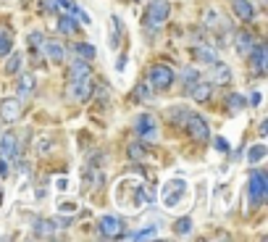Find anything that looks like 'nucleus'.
Here are the masks:
<instances>
[{
  "label": "nucleus",
  "mask_w": 268,
  "mask_h": 242,
  "mask_svg": "<svg viewBox=\"0 0 268 242\" xmlns=\"http://www.w3.org/2000/svg\"><path fill=\"white\" fill-rule=\"evenodd\" d=\"M77 26H79V21H77L74 16H61V18H58V32L66 34V37L77 34Z\"/></svg>",
  "instance_id": "18"
},
{
  "label": "nucleus",
  "mask_w": 268,
  "mask_h": 242,
  "mask_svg": "<svg viewBox=\"0 0 268 242\" xmlns=\"http://www.w3.org/2000/svg\"><path fill=\"white\" fill-rule=\"evenodd\" d=\"M42 42H45L42 32H32L29 34V45H32V48H42Z\"/></svg>",
  "instance_id": "34"
},
{
  "label": "nucleus",
  "mask_w": 268,
  "mask_h": 242,
  "mask_svg": "<svg viewBox=\"0 0 268 242\" xmlns=\"http://www.w3.org/2000/svg\"><path fill=\"white\" fill-rule=\"evenodd\" d=\"M110 26H113V32H110V45H118V32H124V26H121V21H118V16H110Z\"/></svg>",
  "instance_id": "29"
},
{
  "label": "nucleus",
  "mask_w": 268,
  "mask_h": 242,
  "mask_svg": "<svg viewBox=\"0 0 268 242\" xmlns=\"http://www.w3.org/2000/svg\"><path fill=\"white\" fill-rule=\"evenodd\" d=\"M0 158L5 161H18V137L16 132H5L0 139Z\"/></svg>",
  "instance_id": "8"
},
{
  "label": "nucleus",
  "mask_w": 268,
  "mask_h": 242,
  "mask_svg": "<svg viewBox=\"0 0 268 242\" xmlns=\"http://www.w3.org/2000/svg\"><path fill=\"white\" fill-rule=\"evenodd\" d=\"M21 114V103H18V98H5L3 103H0V119L5 121V124H13Z\"/></svg>",
  "instance_id": "11"
},
{
  "label": "nucleus",
  "mask_w": 268,
  "mask_h": 242,
  "mask_svg": "<svg viewBox=\"0 0 268 242\" xmlns=\"http://www.w3.org/2000/svg\"><path fill=\"white\" fill-rule=\"evenodd\" d=\"M184 190H187V184H184L181 179H174V182H169L163 187V206H169V208H174L177 203L184 198Z\"/></svg>",
  "instance_id": "7"
},
{
  "label": "nucleus",
  "mask_w": 268,
  "mask_h": 242,
  "mask_svg": "<svg viewBox=\"0 0 268 242\" xmlns=\"http://www.w3.org/2000/svg\"><path fill=\"white\" fill-rule=\"evenodd\" d=\"M32 87H34V79L26 74V77H21V82H18V92L26 98V95H32Z\"/></svg>",
  "instance_id": "30"
},
{
  "label": "nucleus",
  "mask_w": 268,
  "mask_h": 242,
  "mask_svg": "<svg viewBox=\"0 0 268 242\" xmlns=\"http://www.w3.org/2000/svg\"><path fill=\"white\" fill-rule=\"evenodd\" d=\"M210 92H213V85H210V82H195V85L189 87V95H192V100H195V103H205V100L210 98Z\"/></svg>",
  "instance_id": "13"
},
{
  "label": "nucleus",
  "mask_w": 268,
  "mask_h": 242,
  "mask_svg": "<svg viewBox=\"0 0 268 242\" xmlns=\"http://www.w3.org/2000/svg\"><path fill=\"white\" fill-rule=\"evenodd\" d=\"M0 200H3V190H0Z\"/></svg>",
  "instance_id": "43"
},
{
  "label": "nucleus",
  "mask_w": 268,
  "mask_h": 242,
  "mask_svg": "<svg viewBox=\"0 0 268 242\" xmlns=\"http://www.w3.org/2000/svg\"><path fill=\"white\" fill-rule=\"evenodd\" d=\"M92 92H95V79H92V74L71 82V98L77 100V103H87L92 98Z\"/></svg>",
  "instance_id": "5"
},
{
  "label": "nucleus",
  "mask_w": 268,
  "mask_h": 242,
  "mask_svg": "<svg viewBox=\"0 0 268 242\" xmlns=\"http://www.w3.org/2000/svg\"><path fill=\"white\" fill-rule=\"evenodd\" d=\"M100 235H103L105 240L121 237L124 235V221L116 219V216H103L100 219Z\"/></svg>",
  "instance_id": "9"
},
{
  "label": "nucleus",
  "mask_w": 268,
  "mask_h": 242,
  "mask_svg": "<svg viewBox=\"0 0 268 242\" xmlns=\"http://www.w3.org/2000/svg\"><path fill=\"white\" fill-rule=\"evenodd\" d=\"M87 74H92V71H89V63H87L85 58H77V61L71 63V69H69V79L74 82V79L87 77Z\"/></svg>",
  "instance_id": "17"
},
{
  "label": "nucleus",
  "mask_w": 268,
  "mask_h": 242,
  "mask_svg": "<svg viewBox=\"0 0 268 242\" xmlns=\"http://www.w3.org/2000/svg\"><path fill=\"white\" fill-rule=\"evenodd\" d=\"M258 40H255V34L253 32H247V29H242V32H237V53L242 55V58H247V53L253 50V45H255Z\"/></svg>",
  "instance_id": "12"
},
{
  "label": "nucleus",
  "mask_w": 268,
  "mask_h": 242,
  "mask_svg": "<svg viewBox=\"0 0 268 242\" xmlns=\"http://www.w3.org/2000/svg\"><path fill=\"white\" fill-rule=\"evenodd\" d=\"M0 176H3V179H5V176H11V166H8L5 158H0Z\"/></svg>",
  "instance_id": "39"
},
{
  "label": "nucleus",
  "mask_w": 268,
  "mask_h": 242,
  "mask_svg": "<svg viewBox=\"0 0 268 242\" xmlns=\"http://www.w3.org/2000/svg\"><path fill=\"white\" fill-rule=\"evenodd\" d=\"M232 8H234V13L239 21H253V16H255V8L250 0H232Z\"/></svg>",
  "instance_id": "14"
},
{
  "label": "nucleus",
  "mask_w": 268,
  "mask_h": 242,
  "mask_svg": "<svg viewBox=\"0 0 268 242\" xmlns=\"http://www.w3.org/2000/svg\"><path fill=\"white\" fill-rule=\"evenodd\" d=\"M155 126H158V121H155L153 114H140L134 119V132L140 137H153L155 134Z\"/></svg>",
  "instance_id": "10"
},
{
  "label": "nucleus",
  "mask_w": 268,
  "mask_h": 242,
  "mask_svg": "<svg viewBox=\"0 0 268 242\" xmlns=\"http://www.w3.org/2000/svg\"><path fill=\"white\" fill-rule=\"evenodd\" d=\"M250 103H253V106L261 103V92H253V95H250Z\"/></svg>",
  "instance_id": "42"
},
{
  "label": "nucleus",
  "mask_w": 268,
  "mask_h": 242,
  "mask_svg": "<svg viewBox=\"0 0 268 242\" xmlns=\"http://www.w3.org/2000/svg\"><path fill=\"white\" fill-rule=\"evenodd\" d=\"M145 155H147L145 145H140V142H132V145H129V158H132V161H142Z\"/></svg>",
  "instance_id": "27"
},
{
  "label": "nucleus",
  "mask_w": 268,
  "mask_h": 242,
  "mask_svg": "<svg viewBox=\"0 0 268 242\" xmlns=\"http://www.w3.org/2000/svg\"><path fill=\"white\" fill-rule=\"evenodd\" d=\"M187 132L189 137L195 139V142H208V137H210V126H208V121L202 119L200 114H189L187 116Z\"/></svg>",
  "instance_id": "4"
},
{
  "label": "nucleus",
  "mask_w": 268,
  "mask_h": 242,
  "mask_svg": "<svg viewBox=\"0 0 268 242\" xmlns=\"http://www.w3.org/2000/svg\"><path fill=\"white\" fill-rule=\"evenodd\" d=\"M132 98H134V100H140V98L145 100V98H150V90H147L145 85H140V87H137V90L132 92Z\"/></svg>",
  "instance_id": "36"
},
{
  "label": "nucleus",
  "mask_w": 268,
  "mask_h": 242,
  "mask_svg": "<svg viewBox=\"0 0 268 242\" xmlns=\"http://www.w3.org/2000/svg\"><path fill=\"white\" fill-rule=\"evenodd\" d=\"M63 0H42V11H58Z\"/></svg>",
  "instance_id": "35"
},
{
  "label": "nucleus",
  "mask_w": 268,
  "mask_h": 242,
  "mask_svg": "<svg viewBox=\"0 0 268 242\" xmlns=\"http://www.w3.org/2000/svg\"><path fill=\"white\" fill-rule=\"evenodd\" d=\"M50 147H53V139L50 137H37V142H34V150L45 155V153H50Z\"/></svg>",
  "instance_id": "28"
},
{
  "label": "nucleus",
  "mask_w": 268,
  "mask_h": 242,
  "mask_svg": "<svg viewBox=\"0 0 268 242\" xmlns=\"http://www.w3.org/2000/svg\"><path fill=\"white\" fill-rule=\"evenodd\" d=\"M13 50V40H11V34L8 32H0V58H3V55H8Z\"/></svg>",
  "instance_id": "26"
},
{
  "label": "nucleus",
  "mask_w": 268,
  "mask_h": 242,
  "mask_svg": "<svg viewBox=\"0 0 268 242\" xmlns=\"http://www.w3.org/2000/svg\"><path fill=\"white\" fill-rule=\"evenodd\" d=\"M197 79H200L197 69H184V74H181V82H184V85H187V87H192V85H195Z\"/></svg>",
  "instance_id": "31"
},
{
  "label": "nucleus",
  "mask_w": 268,
  "mask_h": 242,
  "mask_svg": "<svg viewBox=\"0 0 268 242\" xmlns=\"http://www.w3.org/2000/svg\"><path fill=\"white\" fill-rule=\"evenodd\" d=\"M192 55H195L197 61H205V63H213L216 61V53L210 50V48H202V45H197V48L192 50Z\"/></svg>",
  "instance_id": "24"
},
{
  "label": "nucleus",
  "mask_w": 268,
  "mask_h": 242,
  "mask_svg": "<svg viewBox=\"0 0 268 242\" xmlns=\"http://www.w3.org/2000/svg\"><path fill=\"white\" fill-rule=\"evenodd\" d=\"M124 240H153L155 237V227H147V229H140L134 235H121Z\"/></svg>",
  "instance_id": "25"
},
{
  "label": "nucleus",
  "mask_w": 268,
  "mask_h": 242,
  "mask_svg": "<svg viewBox=\"0 0 268 242\" xmlns=\"http://www.w3.org/2000/svg\"><path fill=\"white\" fill-rule=\"evenodd\" d=\"M21 63H24L21 53H8V63H5V71H8V74H18V71H21Z\"/></svg>",
  "instance_id": "21"
},
{
  "label": "nucleus",
  "mask_w": 268,
  "mask_h": 242,
  "mask_svg": "<svg viewBox=\"0 0 268 242\" xmlns=\"http://www.w3.org/2000/svg\"><path fill=\"white\" fill-rule=\"evenodd\" d=\"M124 66H126V58H124V55H121V58L116 61V71H124Z\"/></svg>",
  "instance_id": "41"
},
{
  "label": "nucleus",
  "mask_w": 268,
  "mask_h": 242,
  "mask_svg": "<svg viewBox=\"0 0 268 242\" xmlns=\"http://www.w3.org/2000/svg\"><path fill=\"white\" fill-rule=\"evenodd\" d=\"M266 155H268V147L258 142V145H253L250 150H247V161H250V163H261Z\"/></svg>",
  "instance_id": "20"
},
{
  "label": "nucleus",
  "mask_w": 268,
  "mask_h": 242,
  "mask_svg": "<svg viewBox=\"0 0 268 242\" xmlns=\"http://www.w3.org/2000/svg\"><path fill=\"white\" fill-rule=\"evenodd\" d=\"M247 192L253 198V206H263L266 195H268V176L261 169L250 171V179H247Z\"/></svg>",
  "instance_id": "2"
},
{
  "label": "nucleus",
  "mask_w": 268,
  "mask_h": 242,
  "mask_svg": "<svg viewBox=\"0 0 268 242\" xmlns=\"http://www.w3.org/2000/svg\"><path fill=\"white\" fill-rule=\"evenodd\" d=\"M192 232V219L189 216H184V219H179L177 224H174V235L177 237H184V235H189Z\"/></svg>",
  "instance_id": "23"
},
{
  "label": "nucleus",
  "mask_w": 268,
  "mask_h": 242,
  "mask_svg": "<svg viewBox=\"0 0 268 242\" xmlns=\"http://www.w3.org/2000/svg\"><path fill=\"white\" fill-rule=\"evenodd\" d=\"M213 145H216V150H218V153H229V142H226L224 137H216V139H213Z\"/></svg>",
  "instance_id": "37"
},
{
  "label": "nucleus",
  "mask_w": 268,
  "mask_h": 242,
  "mask_svg": "<svg viewBox=\"0 0 268 242\" xmlns=\"http://www.w3.org/2000/svg\"><path fill=\"white\" fill-rule=\"evenodd\" d=\"M53 232H55V224L50 219H37L34 221V235L37 237H50Z\"/></svg>",
  "instance_id": "19"
},
{
  "label": "nucleus",
  "mask_w": 268,
  "mask_h": 242,
  "mask_svg": "<svg viewBox=\"0 0 268 242\" xmlns=\"http://www.w3.org/2000/svg\"><path fill=\"white\" fill-rule=\"evenodd\" d=\"M247 61H250V66H253L255 74H266V69H268V48H266V42H255L253 50L247 53Z\"/></svg>",
  "instance_id": "6"
},
{
  "label": "nucleus",
  "mask_w": 268,
  "mask_h": 242,
  "mask_svg": "<svg viewBox=\"0 0 268 242\" xmlns=\"http://www.w3.org/2000/svg\"><path fill=\"white\" fill-rule=\"evenodd\" d=\"M210 79H213V85H229V79H232V71H229L226 63L221 61H213V71H210Z\"/></svg>",
  "instance_id": "15"
},
{
  "label": "nucleus",
  "mask_w": 268,
  "mask_h": 242,
  "mask_svg": "<svg viewBox=\"0 0 268 242\" xmlns=\"http://www.w3.org/2000/svg\"><path fill=\"white\" fill-rule=\"evenodd\" d=\"M77 55H79V58H85V61H92L97 55V50H95V45H89V42H79L77 45Z\"/></svg>",
  "instance_id": "22"
},
{
  "label": "nucleus",
  "mask_w": 268,
  "mask_h": 242,
  "mask_svg": "<svg viewBox=\"0 0 268 242\" xmlns=\"http://www.w3.org/2000/svg\"><path fill=\"white\" fill-rule=\"evenodd\" d=\"M226 103H229V108H232V111H239V108H245V98L237 95V92H232V95L226 98Z\"/></svg>",
  "instance_id": "32"
},
{
  "label": "nucleus",
  "mask_w": 268,
  "mask_h": 242,
  "mask_svg": "<svg viewBox=\"0 0 268 242\" xmlns=\"http://www.w3.org/2000/svg\"><path fill=\"white\" fill-rule=\"evenodd\" d=\"M171 82H174V71L166 66V63H155L150 69V74H147V85L153 90H169Z\"/></svg>",
  "instance_id": "3"
},
{
  "label": "nucleus",
  "mask_w": 268,
  "mask_h": 242,
  "mask_svg": "<svg viewBox=\"0 0 268 242\" xmlns=\"http://www.w3.org/2000/svg\"><path fill=\"white\" fill-rule=\"evenodd\" d=\"M42 48L48 50L50 63H63V58H66V50H63L61 42H42Z\"/></svg>",
  "instance_id": "16"
},
{
  "label": "nucleus",
  "mask_w": 268,
  "mask_h": 242,
  "mask_svg": "<svg viewBox=\"0 0 268 242\" xmlns=\"http://www.w3.org/2000/svg\"><path fill=\"white\" fill-rule=\"evenodd\" d=\"M169 11H171L169 0H150V3H147V11H145V18H142L145 29L147 32H158L163 26V21L169 18Z\"/></svg>",
  "instance_id": "1"
},
{
  "label": "nucleus",
  "mask_w": 268,
  "mask_h": 242,
  "mask_svg": "<svg viewBox=\"0 0 268 242\" xmlns=\"http://www.w3.org/2000/svg\"><path fill=\"white\" fill-rule=\"evenodd\" d=\"M74 211H77L74 203H63V206H58V213H74Z\"/></svg>",
  "instance_id": "40"
},
{
  "label": "nucleus",
  "mask_w": 268,
  "mask_h": 242,
  "mask_svg": "<svg viewBox=\"0 0 268 242\" xmlns=\"http://www.w3.org/2000/svg\"><path fill=\"white\" fill-rule=\"evenodd\" d=\"M71 13H74V18H77V21H82L85 26H89V24H92V18H89V16H87L85 11H82L79 5H74V11H71Z\"/></svg>",
  "instance_id": "33"
},
{
  "label": "nucleus",
  "mask_w": 268,
  "mask_h": 242,
  "mask_svg": "<svg viewBox=\"0 0 268 242\" xmlns=\"http://www.w3.org/2000/svg\"><path fill=\"white\" fill-rule=\"evenodd\" d=\"M205 18H208L205 26H210V29H213V26H218V13H216V11H208V13H205Z\"/></svg>",
  "instance_id": "38"
}]
</instances>
